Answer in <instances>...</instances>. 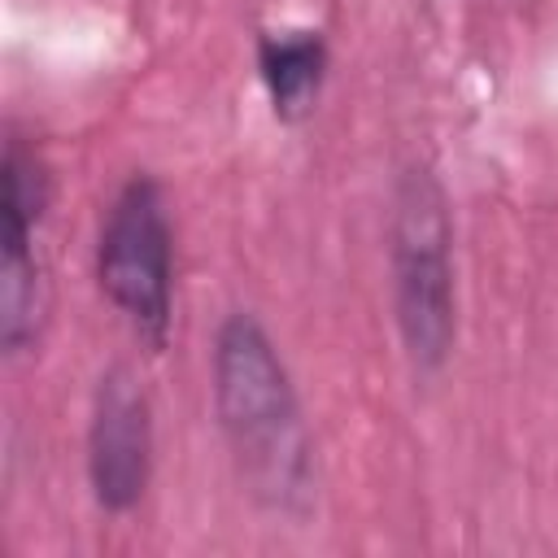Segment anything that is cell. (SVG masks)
I'll return each mask as SVG.
<instances>
[{
    "instance_id": "cell-1",
    "label": "cell",
    "mask_w": 558,
    "mask_h": 558,
    "mask_svg": "<svg viewBox=\"0 0 558 558\" xmlns=\"http://www.w3.org/2000/svg\"><path fill=\"white\" fill-rule=\"evenodd\" d=\"M209 379L244 493L270 514H305L314 497V436L288 362L257 314L235 310L218 323Z\"/></svg>"
},
{
    "instance_id": "cell-2",
    "label": "cell",
    "mask_w": 558,
    "mask_h": 558,
    "mask_svg": "<svg viewBox=\"0 0 558 558\" xmlns=\"http://www.w3.org/2000/svg\"><path fill=\"white\" fill-rule=\"evenodd\" d=\"M392 318L414 371L436 375L458 340V283H453V218L440 179L427 166H405L392 187L388 218Z\"/></svg>"
},
{
    "instance_id": "cell-3",
    "label": "cell",
    "mask_w": 558,
    "mask_h": 558,
    "mask_svg": "<svg viewBox=\"0 0 558 558\" xmlns=\"http://www.w3.org/2000/svg\"><path fill=\"white\" fill-rule=\"evenodd\" d=\"M96 283L148 353H166L174 327V222L153 174L135 170L100 214Z\"/></svg>"
},
{
    "instance_id": "cell-4",
    "label": "cell",
    "mask_w": 558,
    "mask_h": 558,
    "mask_svg": "<svg viewBox=\"0 0 558 558\" xmlns=\"http://www.w3.org/2000/svg\"><path fill=\"white\" fill-rule=\"evenodd\" d=\"M52 201V174L22 135L4 140L0 157V340L22 353L44 323V266H39V222Z\"/></svg>"
},
{
    "instance_id": "cell-5",
    "label": "cell",
    "mask_w": 558,
    "mask_h": 558,
    "mask_svg": "<svg viewBox=\"0 0 558 558\" xmlns=\"http://www.w3.org/2000/svg\"><path fill=\"white\" fill-rule=\"evenodd\" d=\"M153 480V405L131 366H109L87 410V484L105 514H131Z\"/></svg>"
},
{
    "instance_id": "cell-6",
    "label": "cell",
    "mask_w": 558,
    "mask_h": 558,
    "mask_svg": "<svg viewBox=\"0 0 558 558\" xmlns=\"http://www.w3.org/2000/svg\"><path fill=\"white\" fill-rule=\"evenodd\" d=\"M253 61L270 113L279 122H301L327 83L331 48L318 26H279V31H257Z\"/></svg>"
}]
</instances>
